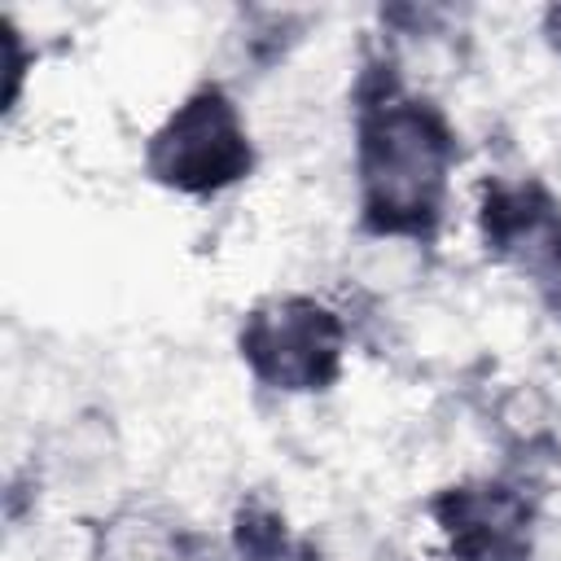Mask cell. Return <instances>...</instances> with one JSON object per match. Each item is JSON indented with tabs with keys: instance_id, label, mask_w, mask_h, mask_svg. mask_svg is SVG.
Returning a JSON list of instances; mask_svg holds the SVG:
<instances>
[{
	"instance_id": "obj_1",
	"label": "cell",
	"mask_w": 561,
	"mask_h": 561,
	"mask_svg": "<svg viewBox=\"0 0 561 561\" xmlns=\"http://www.w3.org/2000/svg\"><path fill=\"white\" fill-rule=\"evenodd\" d=\"M359 180L373 215L390 224L425 219L447 184V136L416 105H381L364 123Z\"/></svg>"
},
{
	"instance_id": "obj_4",
	"label": "cell",
	"mask_w": 561,
	"mask_h": 561,
	"mask_svg": "<svg viewBox=\"0 0 561 561\" xmlns=\"http://www.w3.org/2000/svg\"><path fill=\"white\" fill-rule=\"evenodd\" d=\"M451 530H460L478 552H508L522 539V508L495 486H473L456 495Z\"/></svg>"
},
{
	"instance_id": "obj_2",
	"label": "cell",
	"mask_w": 561,
	"mask_h": 561,
	"mask_svg": "<svg viewBox=\"0 0 561 561\" xmlns=\"http://www.w3.org/2000/svg\"><path fill=\"white\" fill-rule=\"evenodd\" d=\"M245 131L219 92L184 101L180 114L153 136V171L180 188H219L245 171Z\"/></svg>"
},
{
	"instance_id": "obj_3",
	"label": "cell",
	"mask_w": 561,
	"mask_h": 561,
	"mask_svg": "<svg viewBox=\"0 0 561 561\" xmlns=\"http://www.w3.org/2000/svg\"><path fill=\"white\" fill-rule=\"evenodd\" d=\"M245 355L267 381L285 390H307L329 377L337 359V329L329 311L311 302H276L250 320Z\"/></svg>"
}]
</instances>
